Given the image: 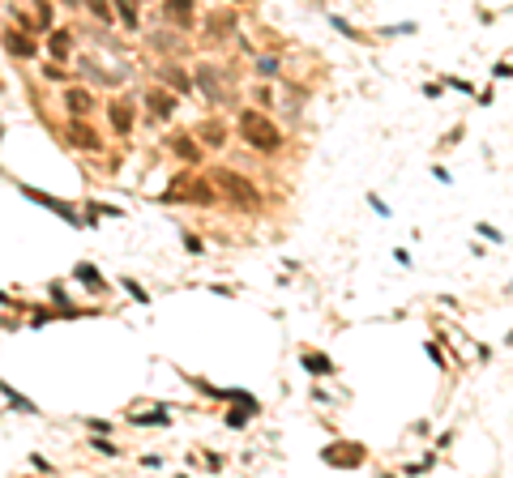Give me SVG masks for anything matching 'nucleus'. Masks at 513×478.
<instances>
[{
    "mask_svg": "<svg viewBox=\"0 0 513 478\" xmlns=\"http://www.w3.org/2000/svg\"><path fill=\"white\" fill-rule=\"evenodd\" d=\"M240 133H244V141H249L253 149H278L282 145V133L265 116H257V111H244L240 116Z\"/></svg>",
    "mask_w": 513,
    "mask_h": 478,
    "instance_id": "obj_1",
    "label": "nucleus"
},
{
    "mask_svg": "<svg viewBox=\"0 0 513 478\" xmlns=\"http://www.w3.org/2000/svg\"><path fill=\"white\" fill-rule=\"evenodd\" d=\"M218 184H223V192L235 201V205L240 210H257L261 205V192L249 184V180H244V175H231V171H218Z\"/></svg>",
    "mask_w": 513,
    "mask_h": 478,
    "instance_id": "obj_2",
    "label": "nucleus"
},
{
    "mask_svg": "<svg viewBox=\"0 0 513 478\" xmlns=\"http://www.w3.org/2000/svg\"><path fill=\"white\" fill-rule=\"evenodd\" d=\"M325 466H338V470H351V466H359L363 461V444H330L325 452Z\"/></svg>",
    "mask_w": 513,
    "mask_h": 478,
    "instance_id": "obj_3",
    "label": "nucleus"
},
{
    "mask_svg": "<svg viewBox=\"0 0 513 478\" xmlns=\"http://www.w3.org/2000/svg\"><path fill=\"white\" fill-rule=\"evenodd\" d=\"M145 111H150V120H167L171 111H176V98H171L167 90H150L145 94Z\"/></svg>",
    "mask_w": 513,
    "mask_h": 478,
    "instance_id": "obj_4",
    "label": "nucleus"
},
{
    "mask_svg": "<svg viewBox=\"0 0 513 478\" xmlns=\"http://www.w3.org/2000/svg\"><path fill=\"white\" fill-rule=\"evenodd\" d=\"M69 141H73V145H82V149H99V145H103L99 137H94L90 124H82V116H73V124H69Z\"/></svg>",
    "mask_w": 513,
    "mask_h": 478,
    "instance_id": "obj_5",
    "label": "nucleus"
},
{
    "mask_svg": "<svg viewBox=\"0 0 513 478\" xmlns=\"http://www.w3.org/2000/svg\"><path fill=\"white\" fill-rule=\"evenodd\" d=\"M197 86L206 90L210 103H218V98H223V86H218V68H214V64H197Z\"/></svg>",
    "mask_w": 513,
    "mask_h": 478,
    "instance_id": "obj_6",
    "label": "nucleus"
},
{
    "mask_svg": "<svg viewBox=\"0 0 513 478\" xmlns=\"http://www.w3.org/2000/svg\"><path fill=\"white\" fill-rule=\"evenodd\" d=\"M163 17L188 30V21H192V0H163Z\"/></svg>",
    "mask_w": 513,
    "mask_h": 478,
    "instance_id": "obj_7",
    "label": "nucleus"
},
{
    "mask_svg": "<svg viewBox=\"0 0 513 478\" xmlns=\"http://www.w3.org/2000/svg\"><path fill=\"white\" fill-rule=\"evenodd\" d=\"M21 192H26V196H35V201H39V205H47V210H56L60 218H69V222H78V214H73L69 205H60V201H56V196H47V192H39V188H21Z\"/></svg>",
    "mask_w": 513,
    "mask_h": 478,
    "instance_id": "obj_8",
    "label": "nucleus"
},
{
    "mask_svg": "<svg viewBox=\"0 0 513 478\" xmlns=\"http://www.w3.org/2000/svg\"><path fill=\"white\" fill-rule=\"evenodd\" d=\"M47 52H52L56 60H64L73 52V35L69 30H52V35H47Z\"/></svg>",
    "mask_w": 513,
    "mask_h": 478,
    "instance_id": "obj_9",
    "label": "nucleus"
},
{
    "mask_svg": "<svg viewBox=\"0 0 513 478\" xmlns=\"http://www.w3.org/2000/svg\"><path fill=\"white\" fill-rule=\"evenodd\" d=\"M64 98H69V111H73V116H90V111H94V98H90V90H69Z\"/></svg>",
    "mask_w": 513,
    "mask_h": 478,
    "instance_id": "obj_10",
    "label": "nucleus"
},
{
    "mask_svg": "<svg viewBox=\"0 0 513 478\" xmlns=\"http://www.w3.org/2000/svg\"><path fill=\"white\" fill-rule=\"evenodd\" d=\"M5 47H9L13 56H35V39H30V35H13V30H9V35H5Z\"/></svg>",
    "mask_w": 513,
    "mask_h": 478,
    "instance_id": "obj_11",
    "label": "nucleus"
},
{
    "mask_svg": "<svg viewBox=\"0 0 513 478\" xmlns=\"http://www.w3.org/2000/svg\"><path fill=\"white\" fill-rule=\"evenodd\" d=\"M111 124H116L120 133H129L133 129V107L129 103H111Z\"/></svg>",
    "mask_w": 513,
    "mask_h": 478,
    "instance_id": "obj_12",
    "label": "nucleus"
},
{
    "mask_svg": "<svg viewBox=\"0 0 513 478\" xmlns=\"http://www.w3.org/2000/svg\"><path fill=\"white\" fill-rule=\"evenodd\" d=\"M231 30H235V21H231V17H223V13H214V17H210V39H227Z\"/></svg>",
    "mask_w": 513,
    "mask_h": 478,
    "instance_id": "obj_13",
    "label": "nucleus"
},
{
    "mask_svg": "<svg viewBox=\"0 0 513 478\" xmlns=\"http://www.w3.org/2000/svg\"><path fill=\"white\" fill-rule=\"evenodd\" d=\"M0 393H5V397L13 401V406H17V410H26V414H35V410H39V406H35V401H30V397H21V393H17V389H9L5 380H0Z\"/></svg>",
    "mask_w": 513,
    "mask_h": 478,
    "instance_id": "obj_14",
    "label": "nucleus"
},
{
    "mask_svg": "<svg viewBox=\"0 0 513 478\" xmlns=\"http://www.w3.org/2000/svg\"><path fill=\"white\" fill-rule=\"evenodd\" d=\"M304 367H308L312 376H330V371H334V363H330L325 355H304Z\"/></svg>",
    "mask_w": 513,
    "mask_h": 478,
    "instance_id": "obj_15",
    "label": "nucleus"
},
{
    "mask_svg": "<svg viewBox=\"0 0 513 478\" xmlns=\"http://www.w3.org/2000/svg\"><path fill=\"white\" fill-rule=\"evenodd\" d=\"M188 196H192V205H214L210 184H188Z\"/></svg>",
    "mask_w": 513,
    "mask_h": 478,
    "instance_id": "obj_16",
    "label": "nucleus"
},
{
    "mask_svg": "<svg viewBox=\"0 0 513 478\" xmlns=\"http://www.w3.org/2000/svg\"><path fill=\"white\" fill-rule=\"evenodd\" d=\"M78 282H86L90 291H103V278L94 273V265H78Z\"/></svg>",
    "mask_w": 513,
    "mask_h": 478,
    "instance_id": "obj_17",
    "label": "nucleus"
},
{
    "mask_svg": "<svg viewBox=\"0 0 513 478\" xmlns=\"http://www.w3.org/2000/svg\"><path fill=\"white\" fill-rule=\"evenodd\" d=\"M223 137H227L223 124H201V141H206V145H223Z\"/></svg>",
    "mask_w": 513,
    "mask_h": 478,
    "instance_id": "obj_18",
    "label": "nucleus"
},
{
    "mask_svg": "<svg viewBox=\"0 0 513 478\" xmlns=\"http://www.w3.org/2000/svg\"><path fill=\"white\" fill-rule=\"evenodd\" d=\"M116 13L125 17V26H137V5L133 0H116Z\"/></svg>",
    "mask_w": 513,
    "mask_h": 478,
    "instance_id": "obj_19",
    "label": "nucleus"
},
{
    "mask_svg": "<svg viewBox=\"0 0 513 478\" xmlns=\"http://www.w3.org/2000/svg\"><path fill=\"white\" fill-rule=\"evenodd\" d=\"M163 77H167V82H171V86H176V90H188V86H192V82H188V77H184V73H180V68H171V64H167V68H163Z\"/></svg>",
    "mask_w": 513,
    "mask_h": 478,
    "instance_id": "obj_20",
    "label": "nucleus"
},
{
    "mask_svg": "<svg viewBox=\"0 0 513 478\" xmlns=\"http://www.w3.org/2000/svg\"><path fill=\"white\" fill-rule=\"evenodd\" d=\"M90 13L99 21H111V5H107V0H90Z\"/></svg>",
    "mask_w": 513,
    "mask_h": 478,
    "instance_id": "obj_21",
    "label": "nucleus"
},
{
    "mask_svg": "<svg viewBox=\"0 0 513 478\" xmlns=\"http://www.w3.org/2000/svg\"><path fill=\"white\" fill-rule=\"evenodd\" d=\"M176 149H180V154L192 163V158H197V145H192V141H176Z\"/></svg>",
    "mask_w": 513,
    "mask_h": 478,
    "instance_id": "obj_22",
    "label": "nucleus"
},
{
    "mask_svg": "<svg viewBox=\"0 0 513 478\" xmlns=\"http://www.w3.org/2000/svg\"><path fill=\"white\" fill-rule=\"evenodd\" d=\"M479 235L492 239V243H501V231H496V226H487V222H479Z\"/></svg>",
    "mask_w": 513,
    "mask_h": 478,
    "instance_id": "obj_23",
    "label": "nucleus"
},
{
    "mask_svg": "<svg viewBox=\"0 0 513 478\" xmlns=\"http://www.w3.org/2000/svg\"><path fill=\"white\" fill-rule=\"evenodd\" d=\"M261 73H265V77H274V73H278V60L265 56V60H261Z\"/></svg>",
    "mask_w": 513,
    "mask_h": 478,
    "instance_id": "obj_24",
    "label": "nucleus"
},
{
    "mask_svg": "<svg viewBox=\"0 0 513 478\" xmlns=\"http://www.w3.org/2000/svg\"><path fill=\"white\" fill-rule=\"evenodd\" d=\"M64 5H78V0H64Z\"/></svg>",
    "mask_w": 513,
    "mask_h": 478,
    "instance_id": "obj_25",
    "label": "nucleus"
},
{
    "mask_svg": "<svg viewBox=\"0 0 513 478\" xmlns=\"http://www.w3.org/2000/svg\"><path fill=\"white\" fill-rule=\"evenodd\" d=\"M235 5H244V0H235Z\"/></svg>",
    "mask_w": 513,
    "mask_h": 478,
    "instance_id": "obj_26",
    "label": "nucleus"
},
{
    "mask_svg": "<svg viewBox=\"0 0 513 478\" xmlns=\"http://www.w3.org/2000/svg\"><path fill=\"white\" fill-rule=\"evenodd\" d=\"M509 342H513V333H509Z\"/></svg>",
    "mask_w": 513,
    "mask_h": 478,
    "instance_id": "obj_27",
    "label": "nucleus"
}]
</instances>
